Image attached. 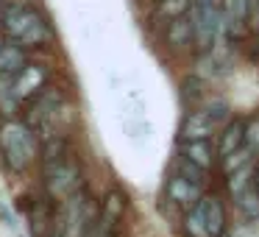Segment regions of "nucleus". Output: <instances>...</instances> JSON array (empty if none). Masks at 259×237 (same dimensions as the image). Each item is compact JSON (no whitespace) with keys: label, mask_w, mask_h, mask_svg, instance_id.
Returning a JSON list of instances; mask_svg holds the SVG:
<instances>
[{"label":"nucleus","mask_w":259,"mask_h":237,"mask_svg":"<svg viewBox=\"0 0 259 237\" xmlns=\"http://www.w3.org/2000/svg\"><path fill=\"white\" fill-rule=\"evenodd\" d=\"M237 209L242 212V218L245 220H259V190L256 187H248L242 195L234 198Z\"/></svg>","instance_id":"nucleus-24"},{"label":"nucleus","mask_w":259,"mask_h":237,"mask_svg":"<svg viewBox=\"0 0 259 237\" xmlns=\"http://www.w3.org/2000/svg\"><path fill=\"white\" fill-rule=\"evenodd\" d=\"M62 103H67V95H64L62 87H45L39 95L31 98V101L25 103V109H23V123L28 126V129L34 131L36 137H39V131L48 126V120L53 117V112H56Z\"/></svg>","instance_id":"nucleus-6"},{"label":"nucleus","mask_w":259,"mask_h":237,"mask_svg":"<svg viewBox=\"0 0 259 237\" xmlns=\"http://www.w3.org/2000/svg\"><path fill=\"white\" fill-rule=\"evenodd\" d=\"M173 168H176V176H181V179H187V181H190V184H195V187H201V190H206V170H201V168H198V165H192L190 162V159H184V156H179V159H176V165H173Z\"/></svg>","instance_id":"nucleus-20"},{"label":"nucleus","mask_w":259,"mask_h":237,"mask_svg":"<svg viewBox=\"0 0 259 237\" xmlns=\"http://www.w3.org/2000/svg\"><path fill=\"white\" fill-rule=\"evenodd\" d=\"M181 101H184V106L190 103V109H201V103L206 101V90H203V78H198L195 73L187 75L184 81H181V90H179Z\"/></svg>","instance_id":"nucleus-17"},{"label":"nucleus","mask_w":259,"mask_h":237,"mask_svg":"<svg viewBox=\"0 0 259 237\" xmlns=\"http://www.w3.org/2000/svg\"><path fill=\"white\" fill-rule=\"evenodd\" d=\"M181 226H184V234H187V237H212V234H209V229H206V220H203L201 209H198V204L184 212Z\"/></svg>","instance_id":"nucleus-22"},{"label":"nucleus","mask_w":259,"mask_h":237,"mask_svg":"<svg viewBox=\"0 0 259 237\" xmlns=\"http://www.w3.org/2000/svg\"><path fill=\"white\" fill-rule=\"evenodd\" d=\"M42 184H45V192L51 201L62 204L70 195L84 190V168H81V162L73 153H67V156L48 162L42 168Z\"/></svg>","instance_id":"nucleus-3"},{"label":"nucleus","mask_w":259,"mask_h":237,"mask_svg":"<svg viewBox=\"0 0 259 237\" xmlns=\"http://www.w3.org/2000/svg\"><path fill=\"white\" fill-rule=\"evenodd\" d=\"M179 156L190 159L201 170H212L218 162V145L212 140H198V142H179Z\"/></svg>","instance_id":"nucleus-10"},{"label":"nucleus","mask_w":259,"mask_h":237,"mask_svg":"<svg viewBox=\"0 0 259 237\" xmlns=\"http://www.w3.org/2000/svg\"><path fill=\"white\" fill-rule=\"evenodd\" d=\"M253 159H256V156L251 153V148L242 145L240 151H234V153H229V156H223V173H226V176L234 173V170H240V168H245V165H251Z\"/></svg>","instance_id":"nucleus-25"},{"label":"nucleus","mask_w":259,"mask_h":237,"mask_svg":"<svg viewBox=\"0 0 259 237\" xmlns=\"http://www.w3.org/2000/svg\"><path fill=\"white\" fill-rule=\"evenodd\" d=\"M23 103L14 95V75H0V114L3 120H17Z\"/></svg>","instance_id":"nucleus-16"},{"label":"nucleus","mask_w":259,"mask_h":237,"mask_svg":"<svg viewBox=\"0 0 259 237\" xmlns=\"http://www.w3.org/2000/svg\"><path fill=\"white\" fill-rule=\"evenodd\" d=\"M164 45H167L170 51H184V48L192 45V20H190V14H184V17L170 20L167 23Z\"/></svg>","instance_id":"nucleus-14"},{"label":"nucleus","mask_w":259,"mask_h":237,"mask_svg":"<svg viewBox=\"0 0 259 237\" xmlns=\"http://www.w3.org/2000/svg\"><path fill=\"white\" fill-rule=\"evenodd\" d=\"M201 109H203V112H206L218 126H220V123L226 126V123L231 120V103L226 101V98H220V95H212V98L206 95V101L201 103Z\"/></svg>","instance_id":"nucleus-21"},{"label":"nucleus","mask_w":259,"mask_h":237,"mask_svg":"<svg viewBox=\"0 0 259 237\" xmlns=\"http://www.w3.org/2000/svg\"><path fill=\"white\" fill-rule=\"evenodd\" d=\"M3 17V34L23 48H42L53 40V28L39 9L28 6L23 0H6L0 3Z\"/></svg>","instance_id":"nucleus-1"},{"label":"nucleus","mask_w":259,"mask_h":237,"mask_svg":"<svg viewBox=\"0 0 259 237\" xmlns=\"http://www.w3.org/2000/svg\"><path fill=\"white\" fill-rule=\"evenodd\" d=\"M203 198V190L195 184H190L187 179H181V176H170L167 181H164V201H170L176 209H181V212H187V209H192L198 201Z\"/></svg>","instance_id":"nucleus-9"},{"label":"nucleus","mask_w":259,"mask_h":237,"mask_svg":"<svg viewBox=\"0 0 259 237\" xmlns=\"http://www.w3.org/2000/svg\"><path fill=\"white\" fill-rule=\"evenodd\" d=\"M51 212H48V204L45 201H36L28 207V226H31V234L34 237H45V231H51Z\"/></svg>","instance_id":"nucleus-18"},{"label":"nucleus","mask_w":259,"mask_h":237,"mask_svg":"<svg viewBox=\"0 0 259 237\" xmlns=\"http://www.w3.org/2000/svg\"><path fill=\"white\" fill-rule=\"evenodd\" d=\"M218 156L223 159V156H229V153H234V151H240L242 145H245V120H240V117H231L229 123L223 126V131L218 134Z\"/></svg>","instance_id":"nucleus-12"},{"label":"nucleus","mask_w":259,"mask_h":237,"mask_svg":"<svg viewBox=\"0 0 259 237\" xmlns=\"http://www.w3.org/2000/svg\"><path fill=\"white\" fill-rule=\"evenodd\" d=\"M256 59H259V40H256Z\"/></svg>","instance_id":"nucleus-32"},{"label":"nucleus","mask_w":259,"mask_h":237,"mask_svg":"<svg viewBox=\"0 0 259 237\" xmlns=\"http://www.w3.org/2000/svg\"><path fill=\"white\" fill-rule=\"evenodd\" d=\"M25 64H28V53L23 45H17L14 40L0 42V75H17Z\"/></svg>","instance_id":"nucleus-13"},{"label":"nucleus","mask_w":259,"mask_h":237,"mask_svg":"<svg viewBox=\"0 0 259 237\" xmlns=\"http://www.w3.org/2000/svg\"><path fill=\"white\" fill-rule=\"evenodd\" d=\"M218 137V123L203 109H190L179 126V142H198Z\"/></svg>","instance_id":"nucleus-8"},{"label":"nucleus","mask_w":259,"mask_h":237,"mask_svg":"<svg viewBox=\"0 0 259 237\" xmlns=\"http://www.w3.org/2000/svg\"><path fill=\"white\" fill-rule=\"evenodd\" d=\"M0 34H3V17H0ZM0 42H3V36H0Z\"/></svg>","instance_id":"nucleus-31"},{"label":"nucleus","mask_w":259,"mask_h":237,"mask_svg":"<svg viewBox=\"0 0 259 237\" xmlns=\"http://www.w3.org/2000/svg\"><path fill=\"white\" fill-rule=\"evenodd\" d=\"M112 231H114V229H109V226H106V223H103V220H101V218H98V220H95V223H92V226H90V231H87V234H84V237H112Z\"/></svg>","instance_id":"nucleus-28"},{"label":"nucleus","mask_w":259,"mask_h":237,"mask_svg":"<svg viewBox=\"0 0 259 237\" xmlns=\"http://www.w3.org/2000/svg\"><path fill=\"white\" fill-rule=\"evenodd\" d=\"M245 23H248V28L259 31V0H248V6H245Z\"/></svg>","instance_id":"nucleus-27"},{"label":"nucleus","mask_w":259,"mask_h":237,"mask_svg":"<svg viewBox=\"0 0 259 237\" xmlns=\"http://www.w3.org/2000/svg\"><path fill=\"white\" fill-rule=\"evenodd\" d=\"M245 148H251L253 156H259V114L245 123Z\"/></svg>","instance_id":"nucleus-26"},{"label":"nucleus","mask_w":259,"mask_h":237,"mask_svg":"<svg viewBox=\"0 0 259 237\" xmlns=\"http://www.w3.org/2000/svg\"><path fill=\"white\" fill-rule=\"evenodd\" d=\"M190 9H192V0H159L156 17L170 23V20H179L184 14H190Z\"/></svg>","instance_id":"nucleus-23"},{"label":"nucleus","mask_w":259,"mask_h":237,"mask_svg":"<svg viewBox=\"0 0 259 237\" xmlns=\"http://www.w3.org/2000/svg\"><path fill=\"white\" fill-rule=\"evenodd\" d=\"M101 215V204H95V198L87 190L70 195L67 201H62V223L56 231H62L64 237H84L90 231V226Z\"/></svg>","instance_id":"nucleus-4"},{"label":"nucleus","mask_w":259,"mask_h":237,"mask_svg":"<svg viewBox=\"0 0 259 237\" xmlns=\"http://www.w3.org/2000/svg\"><path fill=\"white\" fill-rule=\"evenodd\" d=\"M48 78H51V70L42 62H28L17 75H14V95H17L20 103H28L31 98H36L42 90L48 87Z\"/></svg>","instance_id":"nucleus-7"},{"label":"nucleus","mask_w":259,"mask_h":237,"mask_svg":"<svg viewBox=\"0 0 259 237\" xmlns=\"http://www.w3.org/2000/svg\"><path fill=\"white\" fill-rule=\"evenodd\" d=\"M48 237H64V234H62V231H51Z\"/></svg>","instance_id":"nucleus-30"},{"label":"nucleus","mask_w":259,"mask_h":237,"mask_svg":"<svg viewBox=\"0 0 259 237\" xmlns=\"http://www.w3.org/2000/svg\"><path fill=\"white\" fill-rule=\"evenodd\" d=\"M125 207H128V201H125V192H123V190H109L106 198L101 201V215H98V218H101L103 223L109 226V229H114V226L123 220Z\"/></svg>","instance_id":"nucleus-15"},{"label":"nucleus","mask_w":259,"mask_h":237,"mask_svg":"<svg viewBox=\"0 0 259 237\" xmlns=\"http://www.w3.org/2000/svg\"><path fill=\"white\" fill-rule=\"evenodd\" d=\"M198 209H201L203 220H206V229L212 237H223L226 229H229V218H226V207L218 195H203L198 201Z\"/></svg>","instance_id":"nucleus-11"},{"label":"nucleus","mask_w":259,"mask_h":237,"mask_svg":"<svg viewBox=\"0 0 259 237\" xmlns=\"http://www.w3.org/2000/svg\"><path fill=\"white\" fill-rule=\"evenodd\" d=\"M0 156L9 170L25 173L39 156V137L23 120H3L0 123Z\"/></svg>","instance_id":"nucleus-2"},{"label":"nucleus","mask_w":259,"mask_h":237,"mask_svg":"<svg viewBox=\"0 0 259 237\" xmlns=\"http://www.w3.org/2000/svg\"><path fill=\"white\" fill-rule=\"evenodd\" d=\"M190 20H192V45H195L201 53L218 48V40H220V34H223V28H226V20H223L220 6H214V3H206V6L192 3Z\"/></svg>","instance_id":"nucleus-5"},{"label":"nucleus","mask_w":259,"mask_h":237,"mask_svg":"<svg viewBox=\"0 0 259 237\" xmlns=\"http://www.w3.org/2000/svg\"><path fill=\"white\" fill-rule=\"evenodd\" d=\"M251 187H256V190H259V159L253 162V179H251Z\"/></svg>","instance_id":"nucleus-29"},{"label":"nucleus","mask_w":259,"mask_h":237,"mask_svg":"<svg viewBox=\"0 0 259 237\" xmlns=\"http://www.w3.org/2000/svg\"><path fill=\"white\" fill-rule=\"evenodd\" d=\"M253 162H256V159H253ZM253 162L226 176V190H229V195H231V198L242 195V192H245L248 187H251V179H253Z\"/></svg>","instance_id":"nucleus-19"}]
</instances>
